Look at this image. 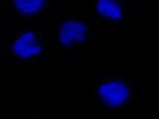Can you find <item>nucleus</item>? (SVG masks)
<instances>
[{"mask_svg": "<svg viewBox=\"0 0 159 119\" xmlns=\"http://www.w3.org/2000/svg\"><path fill=\"white\" fill-rule=\"evenodd\" d=\"M32 119H42V118H32Z\"/></svg>", "mask_w": 159, "mask_h": 119, "instance_id": "obj_6", "label": "nucleus"}, {"mask_svg": "<svg viewBox=\"0 0 159 119\" xmlns=\"http://www.w3.org/2000/svg\"><path fill=\"white\" fill-rule=\"evenodd\" d=\"M90 33L89 24L84 17H68L60 23L55 39L62 48L72 50L86 43Z\"/></svg>", "mask_w": 159, "mask_h": 119, "instance_id": "obj_3", "label": "nucleus"}, {"mask_svg": "<svg viewBox=\"0 0 159 119\" xmlns=\"http://www.w3.org/2000/svg\"><path fill=\"white\" fill-rule=\"evenodd\" d=\"M94 92L101 105L110 110L125 107L135 95L132 82L126 76L119 74L102 76L94 86Z\"/></svg>", "mask_w": 159, "mask_h": 119, "instance_id": "obj_1", "label": "nucleus"}, {"mask_svg": "<svg viewBox=\"0 0 159 119\" xmlns=\"http://www.w3.org/2000/svg\"><path fill=\"white\" fill-rule=\"evenodd\" d=\"M49 0L11 1V7L20 20H33L44 14L50 6Z\"/></svg>", "mask_w": 159, "mask_h": 119, "instance_id": "obj_5", "label": "nucleus"}, {"mask_svg": "<svg viewBox=\"0 0 159 119\" xmlns=\"http://www.w3.org/2000/svg\"><path fill=\"white\" fill-rule=\"evenodd\" d=\"M127 4L124 0H100L94 3L97 16L110 24L122 21L127 15Z\"/></svg>", "mask_w": 159, "mask_h": 119, "instance_id": "obj_4", "label": "nucleus"}, {"mask_svg": "<svg viewBox=\"0 0 159 119\" xmlns=\"http://www.w3.org/2000/svg\"><path fill=\"white\" fill-rule=\"evenodd\" d=\"M46 43L42 33L31 26H25L16 32L9 41V51L12 57L28 63L44 53Z\"/></svg>", "mask_w": 159, "mask_h": 119, "instance_id": "obj_2", "label": "nucleus"}]
</instances>
